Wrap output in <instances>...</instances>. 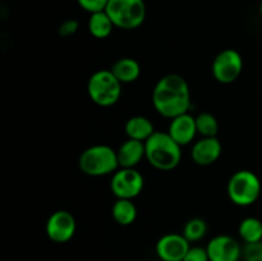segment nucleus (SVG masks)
<instances>
[{
	"instance_id": "nucleus-1",
	"label": "nucleus",
	"mask_w": 262,
	"mask_h": 261,
	"mask_svg": "<svg viewBox=\"0 0 262 261\" xmlns=\"http://www.w3.org/2000/svg\"><path fill=\"white\" fill-rule=\"evenodd\" d=\"M152 105L156 112L166 119L189 112L191 90L181 74L169 73L161 77L152 90Z\"/></svg>"
},
{
	"instance_id": "nucleus-2",
	"label": "nucleus",
	"mask_w": 262,
	"mask_h": 261,
	"mask_svg": "<svg viewBox=\"0 0 262 261\" xmlns=\"http://www.w3.org/2000/svg\"><path fill=\"white\" fill-rule=\"evenodd\" d=\"M146 160L158 170L169 171L176 169L182 160V146L168 132L155 130L145 142Z\"/></svg>"
},
{
	"instance_id": "nucleus-3",
	"label": "nucleus",
	"mask_w": 262,
	"mask_h": 261,
	"mask_svg": "<svg viewBox=\"0 0 262 261\" xmlns=\"http://www.w3.org/2000/svg\"><path fill=\"white\" fill-rule=\"evenodd\" d=\"M78 168L82 173L90 177L114 174L119 169L117 150L102 143L90 146L79 155Z\"/></svg>"
},
{
	"instance_id": "nucleus-4",
	"label": "nucleus",
	"mask_w": 262,
	"mask_h": 261,
	"mask_svg": "<svg viewBox=\"0 0 262 261\" xmlns=\"http://www.w3.org/2000/svg\"><path fill=\"white\" fill-rule=\"evenodd\" d=\"M262 184L257 174L248 169H242L233 174L227 184V193L230 201L241 207L256 204L260 199Z\"/></svg>"
},
{
	"instance_id": "nucleus-5",
	"label": "nucleus",
	"mask_w": 262,
	"mask_h": 261,
	"mask_svg": "<svg viewBox=\"0 0 262 261\" xmlns=\"http://www.w3.org/2000/svg\"><path fill=\"white\" fill-rule=\"evenodd\" d=\"M123 84L110 69H100L91 74L87 82V94L94 104L109 107L117 104L122 96Z\"/></svg>"
},
{
	"instance_id": "nucleus-6",
	"label": "nucleus",
	"mask_w": 262,
	"mask_h": 261,
	"mask_svg": "<svg viewBox=\"0 0 262 261\" xmlns=\"http://www.w3.org/2000/svg\"><path fill=\"white\" fill-rule=\"evenodd\" d=\"M105 12L115 27L130 31L142 26L147 9L145 0H109Z\"/></svg>"
},
{
	"instance_id": "nucleus-7",
	"label": "nucleus",
	"mask_w": 262,
	"mask_h": 261,
	"mask_svg": "<svg viewBox=\"0 0 262 261\" xmlns=\"http://www.w3.org/2000/svg\"><path fill=\"white\" fill-rule=\"evenodd\" d=\"M145 187V178L136 168H119L112 176L110 189L115 199L133 200Z\"/></svg>"
},
{
	"instance_id": "nucleus-8",
	"label": "nucleus",
	"mask_w": 262,
	"mask_h": 261,
	"mask_svg": "<svg viewBox=\"0 0 262 261\" xmlns=\"http://www.w3.org/2000/svg\"><path fill=\"white\" fill-rule=\"evenodd\" d=\"M243 71V58L235 49H224L215 56L211 66L215 81L230 84L238 79Z\"/></svg>"
},
{
	"instance_id": "nucleus-9",
	"label": "nucleus",
	"mask_w": 262,
	"mask_h": 261,
	"mask_svg": "<svg viewBox=\"0 0 262 261\" xmlns=\"http://www.w3.org/2000/svg\"><path fill=\"white\" fill-rule=\"evenodd\" d=\"M77 230V222L73 214L67 210H56L50 216L45 225L46 235L55 243H66L73 238Z\"/></svg>"
},
{
	"instance_id": "nucleus-10",
	"label": "nucleus",
	"mask_w": 262,
	"mask_h": 261,
	"mask_svg": "<svg viewBox=\"0 0 262 261\" xmlns=\"http://www.w3.org/2000/svg\"><path fill=\"white\" fill-rule=\"evenodd\" d=\"M206 250L210 261H239L243 248L232 235L219 234L209 241Z\"/></svg>"
},
{
	"instance_id": "nucleus-11",
	"label": "nucleus",
	"mask_w": 262,
	"mask_h": 261,
	"mask_svg": "<svg viewBox=\"0 0 262 261\" xmlns=\"http://www.w3.org/2000/svg\"><path fill=\"white\" fill-rule=\"evenodd\" d=\"M189 247L191 243L182 233H168L159 238L155 251L161 261H183Z\"/></svg>"
},
{
	"instance_id": "nucleus-12",
	"label": "nucleus",
	"mask_w": 262,
	"mask_h": 261,
	"mask_svg": "<svg viewBox=\"0 0 262 261\" xmlns=\"http://www.w3.org/2000/svg\"><path fill=\"white\" fill-rule=\"evenodd\" d=\"M223 146L217 137H201L194 141L191 148V159L200 166H209L216 163L222 155Z\"/></svg>"
},
{
	"instance_id": "nucleus-13",
	"label": "nucleus",
	"mask_w": 262,
	"mask_h": 261,
	"mask_svg": "<svg viewBox=\"0 0 262 261\" xmlns=\"http://www.w3.org/2000/svg\"><path fill=\"white\" fill-rule=\"evenodd\" d=\"M166 132L181 146L191 145L194 142L196 136L199 135L196 127V117H193L191 113H184L173 118L170 119Z\"/></svg>"
},
{
	"instance_id": "nucleus-14",
	"label": "nucleus",
	"mask_w": 262,
	"mask_h": 261,
	"mask_svg": "<svg viewBox=\"0 0 262 261\" xmlns=\"http://www.w3.org/2000/svg\"><path fill=\"white\" fill-rule=\"evenodd\" d=\"M119 168H136L146 159L145 142L127 138L117 150Z\"/></svg>"
},
{
	"instance_id": "nucleus-15",
	"label": "nucleus",
	"mask_w": 262,
	"mask_h": 261,
	"mask_svg": "<svg viewBox=\"0 0 262 261\" xmlns=\"http://www.w3.org/2000/svg\"><path fill=\"white\" fill-rule=\"evenodd\" d=\"M124 132L128 138L146 142L155 133V127L147 117L133 115L125 122Z\"/></svg>"
},
{
	"instance_id": "nucleus-16",
	"label": "nucleus",
	"mask_w": 262,
	"mask_h": 261,
	"mask_svg": "<svg viewBox=\"0 0 262 261\" xmlns=\"http://www.w3.org/2000/svg\"><path fill=\"white\" fill-rule=\"evenodd\" d=\"M118 81L122 84L133 83L137 81L141 76V66L136 59L133 58H120L117 61H114L110 68Z\"/></svg>"
},
{
	"instance_id": "nucleus-17",
	"label": "nucleus",
	"mask_w": 262,
	"mask_h": 261,
	"mask_svg": "<svg viewBox=\"0 0 262 261\" xmlns=\"http://www.w3.org/2000/svg\"><path fill=\"white\" fill-rule=\"evenodd\" d=\"M87 28L89 32L94 36L95 38L104 40L112 35L113 30L115 28L114 23L110 19L107 13L105 10L102 12H96L90 14L89 22H87Z\"/></svg>"
},
{
	"instance_id": "nucleus-18",
	"label": "nucleus",
	"mask_w": 262,
	"mask_h": 261,
	"mask_svg": "<svg viewBox=\"0 0 262 261\" xmlns=\"http://www.w3.org/2000/svg\"><path fill=\"white\" fill-rule=\"evenodd\" d=\"M112 216L119 225L128 227L137 219V206L133 200L117 199L112 207Z\"/></svg>"
},
{
	"instance_id": "nucleus-19",
	"label": "nucleus",
	"mask_w": 262,
	"mask_h": 261,
	"mask_svg": "<svg viewBox=\"0 0 262 261\" xmlns=\"http://www.w3.org/2000/svg\"><path fill=\"white\" fill-rule=\"evenodd\" d=\"M238 234L245 243H256L262 241V222L258 217L247 216L239 223Z\"/></svg>"
},
{
	"instance_id": "nucleus-20",
	"label": "nucleus",
	"mask_w": 262,
	"mask_h": 261,
	"mask_svg": "<svg viewBox=\"0 0 262 261\" xmlns=\"http://www.w3.org/2000/svg\"><path fill=\"white\" fill-rule=\"evenodd\" d=\"M197 133L201 137H216L219 132V122L216 117L209 112H202L196 115Z\"/></svg>"
},
{
	"instance_id": "nucleus-21",
	"label": "nucleus",
	"mask_w": 262,
	"mask_h": 261,
	"mask_svg": "<svg viewBox=\"0 0 262 261\" xmlns=\"http://www.w3.org/2000/svg\"><path fill=\"white\" fill-rule=\"evenodd\" d=\"M182 234L189 243L201 241L207 234V223L202 217H192L184 224Z\"/></svg>"
},
{
	"instance_id": "nucleus-22",
	"label": "nucleus",
	"mask_w": 262,
	"mask_h": 261,
	"mask_svg": "<svg viewBox=\"0 0 262 261\" xmlns=\"http://www.w3.org/2000/svg\"><path fill=\"white\" fill-rule=\"evenodd\" d=\"M242 258L243 261H262V241L256 243H245Z\"/></svg>"
},
{
	"instance_id": "nucleus-23",
	"label": "nucleus",
	"mask_w": 262,
	"mask_h": 261,
	"mask_svg": "<svg viewBox=\"0 0 262 261\" xmlns=\"http://www.w3.org/2000/svg\"><path fill=\"white\" fill-rule=\"evenodd\" d=\"M77 3L82 9L92 14V13L105 10L109 0H77Z\"/></svg>"
},
{
	"instance_id": "nucleus-24",
	"label": "nucleus",
	"mask_w": 262,
	"mask_h": 261,
	"mask_svg": "<svg viewBox=\"0 0 262 261\" xmlns=\"http://www.w3.org/2000/svg\"><path fill=\"white\" fill-rule=\"evenodd\" d=\"M183 261H210L206 247H201V246L189 247Z\"/></svg>"
},
{
	"instance_id": "nucleus-25",
	"label": "nucleus",
	"mask_w": 262,
	"mask_h": 261,
	"mask_svg": "<svg viewBox=\"0 0 262 261\" xmlns=\"http://www.w3.org/2000/svg\"><path fill=\"white\" fill-rule=\"evenodd\" d=\"M79 23L77 19L73 18H69V19L63 20V22L59 25L58 27V33L61 37H69V36H73L74 33L78 31Z\"/></svg>"
},
{
	"instance_id": "nucleus-26",
	"label": "nucleus",
	"mask_w": 262,
	"mask_h": 261,
	"mask_svg": "<svg viewBox=\"0 0 262 261\" xmlns=\"http://www.w3.org/2000/svg\"><path fill=\"white\" fill-rule=\"evenodd\" d=\"M260 13H261V15H262V0H261V4H260Z\"/></svg>"
}]
</instances>
